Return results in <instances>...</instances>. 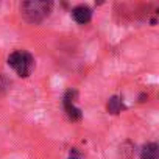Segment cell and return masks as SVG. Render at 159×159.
I'll use <instances>...</instances> for the list:
<instances>
[{"label":"cell","mask_w":159,"mask_h":159,"mask_svg":"<svg viewBox=\"0 0 159 159\" xmlns=\"http://www.w3.org/2000/svg\"><path fill=\"white\" fill-rule=\"evenodd\" d=\"M8 66L20 78H27L31 75V72L34 69V58L31 53H28L25 50H16L8 56Z\"/></svg>","instance_id":"cell-2"},{"label":"cell","mask_w":159,"mask_h":159,"mask_svg":"<svg viewBox=\"0 0 159 159\" xmlns=\"http://www.w3.org/2000/svg\"><path fill=\"white\" fill-rule=\"evenodd\" d=\"M106 109L109 114H119L125 109V105H123V100L119 97V95H112L109 100H108V105H106Z\"/></svg>","instance_id":"cell-6"},{"label":"cell","mask_w":159,"mask_h":159,"mask_svg":"<svg viewBox=\"0 0 159 159\" xmlns=\"http://www.w3.org/2000/svg\"><path fill=\"white\" fill-rule=\"evenodd\" d=\"M75 97H76L75 91H67L64 94V111H66L67 117L72 122H78V120H81V117H83L81 109H80L78 106H75Z\"/></svg>","instance_id":"cell-3"},{"label":"cell","mask_w":159,"mask_h":159,"mask_svg":"<svg viewBox=\"0 0 159 159\" xmlns=\"http://www.w3.org/2000/svg\"><path fill=\"white\" fill-rule=\"evenodd\" d=\"M52 8L53 3L47 0H27L20 3V13L30 24H41L45 17L50 16Z\"/></svg>","instance_id":"cell-1"},{"label":"cell","mask_w":159,"mask_h":159,"mask_svg":"<svg viewBox=\"0 0 159 159\" xmlns=\"http://www.w3.org/2000/svg\"><path fill=\"white\" fill-rule=\"evenodd\" d=\"M70 14H72V19H73L76 24H80V25H86V24H89L91 19H92V10H91L89 7H86V5H78V7H75Z\"/></svg>","instance_id":"cell-4"},{"label":"cell","mask_w":159,"mask_h":159,"mask_svg":"<svg viewBox=\"0 0 159 159\" xmlns=\"http://www.w3.org/2000/svg\"><path fill=\"white\" fill-rule=\"evenodd\" d=\"M69 159H78V157H69Z\"/></svg>","instance_id":"cell-8"},{"label":"cell","mask_w":159,"mask_h":159,"mask_svg":"<svg viewBox=\"0 0 159 159\" xmlns=\"http://www.w3.org/2000/svg\"><path fill=\"white\" fill-rule=\"evenodd\" d=\"M8 88H10V81H8L3 75H0V94H3Z\"/></svg>","instance_id":"cell-7"},{"label":"cell","mask_w":159,"mask_h":159,"mask_svg":"<svg viewBox=\"0 0 159 159\" xmlns=\"http://www.w3.org/2000/svg\"><path fill=\"white\" fill-rule=\"evenodd\" d=\"M159 157V147L154 142H148L140 150V159H157Z\"/></svg>","instance_id":"cell-5"}]
</instances>
